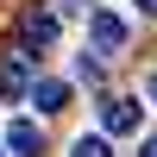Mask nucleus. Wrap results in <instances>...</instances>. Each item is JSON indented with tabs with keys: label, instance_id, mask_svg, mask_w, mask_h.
<instances>
[{
	"label": "nucleus",
	"instance_id": "f257e3e1",
	"mask_svg": "<svg viewBox=\"0 0 157 157\" xmlns=\"http://www.w3.org/2000/svg\"><path fill=\"white\" fill-rule=\"evenodd\" d=\"M88 32H94V50H101V57L126 50V19H120V13H88Z\"/></svg>",
	"mask_w": 157,
	"mask_h": 157
},
{
	"label": "nucleus",
	"instance_id": "f03ea898",
	"mask_svg": "<svg viewBox=\"0 0 157 157\" xmlns=\"http://www.w3.org/2000/svg\"><path fill=\"white\" fill-rule=\"evenodd\" d=\"M0 94H6V101H25V94H32V63H25V50H13V57L0 63Z\"/></svg>",
	"mask_w": 157,
	"mask_h": 157
},
{
	"label": "nucleus",
	"instance_id": "7ed1b4c3",
	"mask_svg": "<svg viewBox=\"0 0 157 157\" xmlns=\"http://www.w3.org/2000/svg\"><path fill=\"white\" fill-rule=\"evenodd\" d=\"M138 120H145V107H138V101H107V107H101V126H107L113 138L138 132Z\"/></svg>",
	"mask_w": 157,
	"mask_h": 157
},
{
	"label": "nucleus",
	"instance_id": "20e7f679",
	"mask_svg": "<svg viewBox=\"0 0 157 157\" xmlns=\"http://www.w3.org/2000/svg\"><path fill=\"white\" fill-rule=\"evenodd\" d=\"M19 38H25V50H44L50 38H57V19H50V13H25V19H19Z\"/></svg>",
	"mask_w": 157,
	"mask_h": 157
},
{
	"label": "nucleus",
	"instance_id": "39448f33",
	"mask_svg": "<svg viewBox=\"0 0 157 157\" xmlns=\"http://www.w3.org/2000/svg\"><path fill=\"white\" fill-rule=\"evenodd\" d=\"M38 145H44V132H38L32 120H13L6 126V151L13 157H38Z\"/></svg>",
	"mask_w": 157,
	"mask_h": 157
},
{
	"label": "nucleus",
	"instance_id": "423d86ee",
	"mask_svg": "<svg viewBox=\"0 0 157 157\" xmlns=\"http://www.w3.org/2000/svg\"><path fill=\"white\" fill-rule=\"evenodd\" d=\"M32 101L44 113H63V107H69V82H32Z\"/></svg>",
	"mask_w": 157,
	"mask_h": 157
},
{
	"label": "nucleus",
	"instance_id": "0eeeda50",
	"mask_svg": "<svg viewBox=\"0 0 157 157\" xmlns=\"http://www.w3.org/2000/svg\"><path fill=\"white\" fill-rule=\"evenodd\" d=\"M69 157H113V145H107V138H75Z\"/></svg>",
	"mask_w": 157,
	"mask_h": 157
},
{
	"label": "nucleus",
	"instance_id": "6e6552de",
	"mask_svg": "<svg viewBox=\"0 0 157 157\" xmlns=\"http://www.w3.org/2000/svg\"><path fill=\"white\" fill-rule=\"evenodd\" d=\"M132 6H138V13H157V0H132Z\"/></svg>",
	"mask_w": 157,
	"mask_h": 157
},
{
	"label": "nucleus",
	"instance_id": "1a4fd4ad",
	"mask_svg": "<svg viewBox=\"0 0 157 157\" xmlns=\"http://www.w3.org/2000/svg\"><path fill=\"white\" fill-rule=\"evenodd\" d=\"M138 157H157V138H145V151H138Z\"/></svg>",
	"mask_w": 157,
	"mask_h": 157
},
{
	"label": "nucleus",
	"instance_id": "9d476101",
	"mask_svg": "<svg viewBox=\"0 0 157 157\" xmlns=\"http://www.w3.org/2000/svg\"><path fill=\"white\" fill-rule=\"evenodd\" d=\"M151 101H157V75H151Z\"/></svg>",
	"mask_w": 157,
	"mask_h": 157
}]
</instances>
